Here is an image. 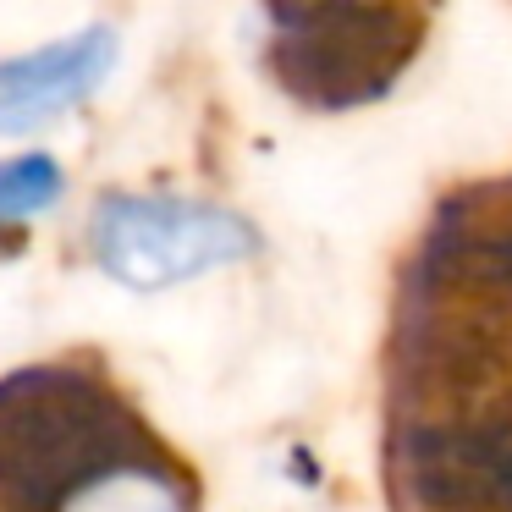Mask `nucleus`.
<instances>
[{"mask_svg": "<svg viewBox=\"0 0 512 512\" xmlns=\"http://www.w3.org/2000/svg\"><path fill=\"white\" fill-rule=\"evenodd\" d=\"M276 45L270 67L287 94L325 111L364 105L397 83L419 45V17L386 12V6H303V12H270Z\"/></svg>", "mask_w": 512, "mask_h": 512, "instance_id": "1", "label": "nucleus"}, {"mask_svg": "<svg viewBox=\"0 0 512 512\" xmlns=\"http://www.w3.org/2000/svg\"><path fill=\"white\" fill-rule=\"evenodd\" d=\"M254 248L237 215L188 199H105L94 210V254L127 287H171Z\"/></svg>", "mask_w": 512, "mask_h": 512, "instance_id": "2", "label": "nucleus"}, {"mask_svg": "<svg viewBox=\"0 0 512 512\" xmlns=\"http://www.w3.org/2000/svg\"><path fill=\"white\" fill-rule=\"evenodd\" d=\"M408 490L435 512H512V402L402 435Z\"/></svg>", "mask_w": 512, "mask_h": 512, "instance_id": "3", "label": "nucleus"}, {"mask_svg": "<svg viewBox=\"0 0 512 512\" xmlns=\"http://www.w3.org/2000/svg\"><path fill=\"white\" fill-rule=\"evenodd\" d=\"M111 61H116V39L105 28L56 39L34 56L0 61V133H28V127L89 100L94 83L111 72Z\"/></svg>", "mask_w": 512, "mask_h": 512, "instance_id": "4", "label": "nucleus"}, {"mask_svg": "<svg viewBox=\"0 0 512 512\" xmlns=\"http://www.w3.org/2000/svg\"><path fill=\"white\" fill-rule=\"evenodd\" d=\"M61 199V166L45 155H23L0 166V226L28 221Z\"/></svg>", "mask_w": 512, "mask_h": 512, "instance_id": "5", "label": "nucleus"}]
</instances>
